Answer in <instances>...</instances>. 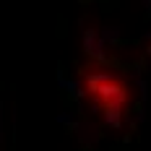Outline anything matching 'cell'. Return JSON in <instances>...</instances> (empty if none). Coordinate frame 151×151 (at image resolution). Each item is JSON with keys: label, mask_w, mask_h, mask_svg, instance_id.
<instances>
[{"label": "cell", "mask_w": 151, "mask_h": 151, "mask_svg": "<svg viewBox=\"0 0 151 151\" xmlns=\"http://www.w3.org/2000/svg\"><path fill=\"white\" fill-rule=\"evenodd\" d=\"M83 91L94 99V107L102 109L104 122L112 128L122 125V109L128 104L130 94L120 76L109 73L104 68H86L83 70Z\"/></svg>", "instance_id": "cell-1"}]
</instances>
